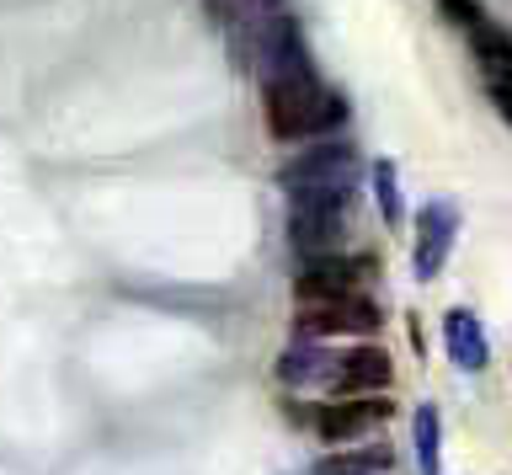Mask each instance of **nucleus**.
Returning a JSON list of instances; mask_svg holds the SVG:
<instances>
[{
    "label": "nucleus",
    "mask_w": 512,
    "mask_h": 475,
    "mask_svg": "<svg viewBox=\"0 0 512 475\" xmlns=\"http://www.w3.org/2000/svg\"><path fill=\"white\" fill-rule=\"evenodd\" d=\"M336 123H342V102L315 81V70L267 81V129H272V139L331 134Z\"/></svg>",
    "instance_id": "obj_1"
},
{
    "label": "nucleus",
    "mask_w": 512,
    "mask_h": 475,
    "mask_svg": "<svg viewBox=\"0 0 512 475\" xmlns=\"http://www.w3.org/2000/svg\"><path fill=\"white\" fill-rule=\"evenodd\" d=\"M352 182H358V161H352V150L342 139L315 145L310 155H299V161L283 171V187L294 193V203H342L347 209Z\"/></svg>",
    "instance_id": "obj_2"
},
{
    "label": "nucleus",
    "mask_w": 512,
    "mask_h": 475,
    "mask_svg": "<svg viewBox=\"0 0 512 475\" xmlns=\"http://www.w3.org/2000/svg\"><path fill=\"white\" fill-rule=\"evenodd\" d=\"M299 326L315 337H374L379 331V310L368 299L347 294V299H315L299 310Z\"/></svg>",
    "instance_id": "obj_3"
},
{
    "label": "nucleus",
    "mask_w": 512,
    "mask_h": 475,
    "mask_svg": "<svg viewBox=\"0 0 512 475\" xmlns=\"http://www.w3.org/2000/svg\"><path fill=\"white\" fill-rule=\"evenodd\" d=\"M384 417H390V406L379 395H352V401H331L315 411V433L326 443H352V438L374 433Z\"/></svg>",
    "instance_id": "obj_4"
},
{
    "label": "nucleus",
    "mask_w": 512,
    "mask_h": 475,
    "mask_svg": "<svg viewBox=\"0 0 512 475\" xmlns=\"http://www.w3.org/2000/svg\"><path fill=\"white\" fill-rule=\"evenodd\" d=\"M294 246L299 257H336L342 246V203H294Z\"/></svg>",
    "instance_id": "obj_5"
},
{
    "label": "nucleus",
    "mask_w": 512,
    "mask_h": 475,
    "mask_svg": "<svg viewBox=\"0 0 512 475\" xmlns=\"http://www.w3.org/2000/svg\"><path fill=\"white\" fill-rule=\"evenodd\" d=\"M454 209L448 203H427L422 219H416V278H438V267L454 246Z\"/></svg>",
    "instance_id": "obj_6"
},
{
    "label": "nucleus",
    "mask_w": 512,
    "mask_h": 475,
    "mask_svg": "<svg viewBox=\"0 0 512 475\" xmlns=\"http://www.w3.org/2000/svg\"><path fill=\"white\" fill-rule=\"evenodd\" d=\"M347 294H358V262H347V257H320L299 273L304 305H315V299H347Z\"/></svg>",
    "instance_id": "obj_7"
},
{
    "label": "nucleus",
    "mask_w": 512,
    "mask_h": 475,
    "mask_svg": "<svg viewBox=\"0 0 512 475\" xmlns=\"http://www.w3.org/2000/svg\"><path fill=\"white\" fill-rule=\"evenodd\" d=\"M443 337H448V358L459 363V369H486V331H480V321L470 310H448V321H443Z\"/></svg>",
    "instance_id": "obj_8"
},
{
    "label": "nucleus",
    "mask_w": 512,
    "mask_h": 475,
    "mask_svg": "<svg viewBox=\"0 0 512 475\" xmlns=\"http://www.w3.org/2000/svg\"><path fill=\"white\" fill-rule=\"evenodd\" d=\"M336 385L342 390H384L390 385V358L379 347H352V353L336 363Z\"/></svg>",
    "instance_id": "obj_9"
},
{
    "label": "nucleus",
    "mask_w": 512,
    "mask_h": 475,
    "mask_svg": "<svg viewBox=\"0 0 512 475\" xmlns=\"http://www.w3.org/2000/svg\"><path fill=\"white\" fill-rule=\"evenodd\" d=\"M390 470V454L384 449H363V454H336L326 465H315V475H379Z\"/></svg>",
    "instance_id": "obj_10"
},
{
    "label": "nucleus",
    "mask_w": 512,
    "mask_h": 475,
    "mask_svg": "<svg viewBox=\"0 0 512 475\" xmlns=\"http://www.w3.org/2000/svg\"><path fill=\"white\" fill-rule=\"evenodd\" d=\"M470 38H475V54L480 59H491V65H512V38L502 33V27H491L486 17H480L470 27Z\"/></svg>",
    "instance_id": "obj_11"
},
{
    "label": "nucleus",
    "mask_w": 512,
    "mask_h": 475,
    "mask_svg": "<svg viewBox=\"0 0 512 475\" xmlns=\"http://www.w3.org/2000/svg\"><path fill=\"white\" fill-rule=\"evenodd\" d=\"M416 454H422V475H438V411H416Z\"/></svg>",
    "instance_id": "obj_12"
},
{
    "label": "nucleus",
    "mask_w": 512,
    "mask_h": 475,
    "mask_svg": "<svg viewBox=\"0 0 512 475\" xmlns=\"http://www.w3.org/2000/svg\"><path fill=\"white\" fill-rule=\"evenodd\" d=\"M374 193H379L384 225H400V193H395V166H390V161L374 166Z\"/></svg>",
    "instance_id": "obj_13"
},
{
    "label": "nucleus",
    "mask_w": 512,
    "mask_h": 475,
    "mask_svg": "<svg viewBox=\"0 0 512 475\" xmlns=\"http://www.w3.org/2000/svg\"><path fill=\"white\" fill-rule=\"evenodd\" d=\"M438 6H443V11H448V17H454L459 27H475V22H480V11L470 6V0H438Z\"/></svg>",
    "instance_id": "obj_14"
},
{
    "label": "nucleus",
    "mask_w": 512,
    "mask_h": 475,
    "mask_svg": "<svg viewBox=\"0 0 512 475\" xmlns=\"http://www.w3.org/2000/svg\"><path fill=\"white\" fill-rule=\"evenodd\" d=\"M491 102H496V113L512 123V81H496V86H491Z\"/></svg>",
    "instance_id": "obj_15"
}]
</instances>
